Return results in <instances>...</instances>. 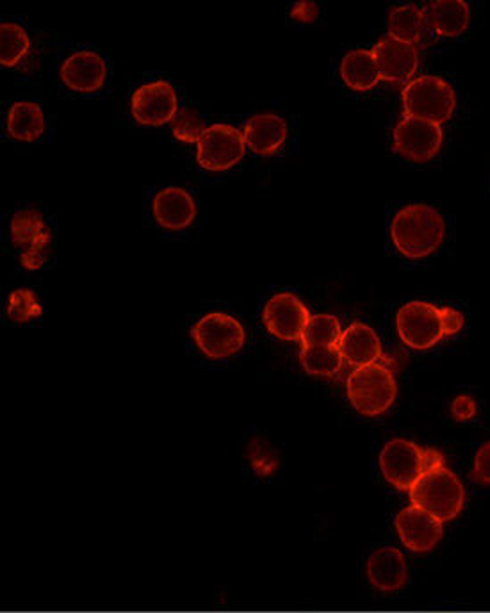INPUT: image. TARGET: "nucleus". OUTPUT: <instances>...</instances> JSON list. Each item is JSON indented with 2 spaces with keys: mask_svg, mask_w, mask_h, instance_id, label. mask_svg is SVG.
<instances>
[{
  "mask_svg": "<svg viewBox=\"0 0 490 613\" xmlns=\"http://www.w3.org/2000/svg\"><path fill=\"white\" fill-rule=\"evenodd\" d=\"M404 113L443 125L452 118L457 99L449 82L438 76L415 77L401 91Z\"/></svg>",
  "mask_w": 490,
  "mask_h": 613,
  "instance_id": "obj_5",
  "label": "nucleus"
},
{
  "mask_svg": "<svg viewBox=\"0 0 490 613\" xmlns=\"http://www.w3.org/2000/svg\"><path fill=\"white\" fill-rule=\"evenodd\" d=\"M346 390L353 409L362 416L375 418L392 407L398 385L392 371L375 362L369 366L355 367L347 376Z\"/></svg>",
  "mask_w": 490,
  "mask_h": 613,
  "instance_id": "obj_4",
  "label": "nucleus"
},
{
  "mask_svg": "<svg viewBox=\"0 0 490 613\" xmlns=\"http://www.w3.org/2000/svg\"><path fill=\"white\" fill-rule=\"evenodd\" d=\"M243 136L252 152L273 156L286 141L287 125L278 114H255L244 125Z\"/></svg>",
  "mask_w": 490,
  "mask_h": 613,
  "instance_id": "obj_19",
  "label": "nucleus"
},
{
  "mask_svg": "<svg viewBox=\"0 0 490 613\" xmlns=\"http://www.w3.org/2000/svg\"><path fill=\"white\" fill-rule=\"evenodd\" d=\"M30 36L19 24L0 25V63L4 67H15L30 53Z\"/></svg>",
  "mask_w": 490,
  "mask_h": 613,
  "instance_id": "obj_26",
  "label": "nucleus"
},
{
  "mask_svg": "<svg viewBox=\"0 0 490 613\" xmlns=\"http://www.w3.org/2000/svg\"><path fill=\"white\" fill-rule=\"evenodd\" d=\"M153 216L161 227L168 230H182L190 227L196 216V204L193 196L182 188H167L159 191L153 198Z\"/></svg>",
  "mask_w": 490,
  "mask_h": 613,
  "instance_id": "obj_17",
  "label": "nucleus"
},
{
  "mask_svg": "<svg viewBox=\"0 0 490 613\" xmlns=\"http://www.w3.org/2000/svg\"><path fill=\"white\" fill-rule=\"evenodd\" d=\"M341 336H343V330L335 316L316 314V316H310L301 342H304V347H338Z\"/></svg>",
  "mask_w": 490,
  "mask_h": 613,
  "instance_id": "obj_25",
  "label": "nucleus"
},
{
  "mask_svg": "<svg viewBox=\"0 0 490 613\" xmlns=\"http://www.w3.org/2000/svg\"><path fill=\"white\" fill-rule=\"evenodd\" d=\"M338 348L343 361L353 367L369 366L380 361V338L364 323L350 325L339 339Z\"/></svg>",
  "mask_w": 490,
  "mask_h": 613,
  "instance_id": "obj_20",
  "label": "nucleus"
},
{
  "mask_svg": "<svg viewBox=\"0 0 490 613\" xmlns=\"http://www.w3.org/2000/svg\"><path fill=\"white\" fill-rule=\"evenodd\" d=\"M300 361L309 375L327 378L338 376L344 362L338 347H304Z\"/></svg>",
  "mask_w": 490,
  "mask_h": 613,
  "instance_id": "obj_24",
  "label": "nucleus"
},
{
  "mask_svg": "<svg viewBox=\"0 0 490 613\" xmlns=\"http://www.w3.org/2000/svg\"><path fill=\"white\" fill-rule=\"evenodd\" d=\"M59 73H61L62 82L70 90L90 93V91L101 90L104 86L105 77H107V65H105L104 57L99 56V54L82 50V53H76L67 57V61L62 63Z\"/></svg>",
  "mask_w": 490,
  "mask_h": 613,
  "instance_id": "obj_15",
  "label": "nucleus"
},
{
  "mask_svg": "<svg viewBox=\"0 0 490 613\" xmlns=\"http://www.w3.org/2000/svg\"><path fill=\"white\" fill-rule=\"evenodd\" d=\"M44 314L38 298L30 290L13 291L8 299V318L16 323H25L30 319L39 318Z\"/></svg>",
  "mask_w": 490,
  "mask_h": 613,
  "instance_id": "obj_27",
  "label": "nucleus"
},
{
  "mask_svg": "<svg viewBox=\"0 0 490 613\" xmlns=\"http://www.w3.org/2000/svg\"><path fill=\"white\" fill-rule=\"evenodd\" d=\"M290 14H293V19L310 22V20H315L318 16V5L315 2L305 0V2H298V4L293 5Z\"/></svg>",
  "mask_w": 490,
  "mask_h": 613,
  "instance_id": "obj_32",
  "label": "nucleus"
},
{
  "mask_svg": "<svg viewBox=\"0 0 490 613\" xmlns=\"http://www.w3.org/2000/svg\"><path fill=\"white\" fill-rule=\"evenodd\" d=\"M369 583L380 592H396L409 580V567L403 553L396 547H380L367 560Z\"/></svg>",
  "mask_w": 490,
  "mask_h": 613,
  "instance_id": "obj_16",
  "label": "nucleus"
},
{
  "mask_svg": "<svg viewBox=\"0 0 490 613\" xmlns=\"http://www.w3.org/2000/svg\"><path fill=\"white\" fill-rule=\"evenodd\" d=\"M472 475L480 484L490 485V441L476 453Z\"/></svg>",
  "mask_w": 490,
  "mask_h": 613,
  "instance_id": "obj_29",
  "label": "nucleus"
},
{
  "mask_svg": "<svg viewBox=\"0 0 490 613\" xmlns=\"http://www.w3.org/2000/svg\"><path fill=\"white\" fill-rule=\"evenodd\" d=\"M443 128L429 120L415 118L404 114L396 124L392 134L395 152L407 157L410 161L426 162L437 156L443 145Z\"/></svg>",
  "mask_w": 490,
  "mask_h": 613,
  "instance_id": "obj_10",
  "label": "nucleus"
},
{
  "mask_svg": "<svg viewBox=\"0 0 490 613\" xmlns=\"http://www.w3.org/2000/svg\"><path fill=\"white\" fill-rule=\"evenodd\" d=\"M441 323H443L444 338L455 336L464 327V316L452 307L441 309Z\"/></svg>",
  "mask_w": 490,
  "mask_h": 613,
  "instance_id": "obj_30",
  "label": "nucleus"
},
{
  "mask_svg": "<svg viewBox=\"0 0 490 613\" xmlns=\"http://www.w3.org/2000/svg\"><path fill=\"white\" fill-rule=\"evenodd\" d=\"M11 238L20 248V261L27 270H39L47 262L53 234L44 216L34 209H22L11 219Z\"/></svg>",
  "mask_w": 490,
  "mask_h": 613,
  "instance_id": "obj_7",
  "label": "nucleus"
},
{
  "mask_svg": "<svg viewBox=\"0 0 490 613\" xmlns=\"http://www.w3.org/2000/svg\"><path fill=\"white\" fill-rule=\"evenodd\" d=\"M341 77L352 90L367 91L381 81L375 54L366 48H357L343 57Z\"/></svg>",
  "mask_w": 490,
  "mask_h": 613,
  "instance_id": "obj_21",
  "label": "nucleus"
},
{
  "mask_svg": "<svg viewBox=\"0 0 490 613\" xmlns=\"http://www.w3.org/2000/svg\"><path fill=\"white\" fill-rule=\"evenodd\" d=\"M170 125H172L173 136L184 143L201 141L202 134L207 128L201 116L190 107H179Z\"/></svg>",
  "mask_w": 490,
  "mask_h": 613,
  "instance_id": "obj_28",
  "label": "nucleus"
},
{
  "mask_svg": "<svg viewBox=\"0 0 490 613\" xmlns=\"http://www.w3.org/2000/svg\"><path fill=\"white\" fill-rule=\"evenodd\" d=\"M247 141L239 128L227 124H215L205 128L198 141L196 159L209 171H225L238 164L244 156Z\"/></svg>",
  "mask_w": 490,
  "mask_h": 613,
  "instance_id": "obj_8",
  "label": "nucleus"
},
{
  "mask_svg": "<svg viewBox=\"0 0 490 613\" xmlns=\"http://www.w3.org/2000/svg\"><path fill=\"white\" fill-rule=\"evenodd\" d=\"M45 130L44 111L36 102H16L8 113V134L20 141H34Z\"/></svg>",
  "mask_w": 490,
  "mask_h": 613,
  "instance_id": "obj_22",
  "label": "nucleus"
},
{
  "mask_svg": "<svg viewBox=\"0 0 490 613\" xmlns=\"http://www.w3.org/2000/svg\"><path fill=\"white\" fill-rule=\"evenodd\" d=\"M446 224L443 214L426 204L404 205L390 224L396 250L407 259H424L443 245Z\"/></svg>",
  "mask_w": 490,
  "mask_h": 613,
  "instance_id": "obj_1",
  "label": "nucleus"
},
{
  "mask_svg": "<svg viewBox=\"0 0 490 613\" xmlns=\"http://www.w3.org/2000/svg\"><path fill=\"white\" fill-rule=\"evenodd\" d=\"M389 34L401 42L412 43L418 47V43L423 38L424 29L423 11L415 4H404L390 11Z\"/></svg>",
  "mask_w": 490,
  "mask_h": 613,
  "instance_id": "obj_23",
  "label": "nucleus"
},
{
  "mask_svg": "<svg viewBox=\"0 0 490 613\" xmlns=\"http://www.w3.org/2000/svg\"><path fill=\"white\" fill-rule=\"evenodd\" d=\"M373 54L384 81L404 86L414 81L419 68V50L412 43L401 42L387 34L376 42Z\"/></svg>",
  "mask_w": 490,
  "mask_h": 613,
  "instance_id": "obj_11",
  "label": "nucleus"
},
{
  "mask_svg": "<svg viewBox=\"0 0 490 613\" xmlns=\"http://www.w3.org/2000/svg\"><path fill=\"white\" fill-rule=\"evenodd\" d=\"M396 328L401 341L414 350H429L444 338L441 309L426 302H409L398 310Z\"/></svg>",
  "mask_w": 490,
  "mask_h": 613,
  "instance_id": "obj_9",
  "label": "nucleus"
},
{
  "mask_svg": "<svg viewBox=\"0 0 490 613\" xmlns=\"http://www.w3.org/2000/svg\"><path fill=\"white\" fill-rule=\"evenodd\" d=\"M196 347L209 359H227L244 344V328L238 319L225 313H210L191 330Z\"/></svg>",
  "mask_w": 490,
  "mask_h": 613,
  "instance_id": "obj_6",
  "label": "nucleus"
},
{
  "mask_svg": "<svg viewBox=\"0 0 490 613\" xmlns=\"http://www.w3.org/2000/svg\"><path fill=\"white\" fill-rule=\"evenodd\" d=\"M444 466V456L435 450H423L414 442L395 439L380 453L381 475L398 490H410L430 469Z\"/></svg>",
  "mask_w": 490,
  "mask_h": 613,
  "instance_id": "obj_3",
  "label": "nucleus"
},
{
  "mask_svg": "<svg viewBox=\"0 0 490 613\" xmlns=\"http://www.w3.org/2000/svg\"><path fill=\"white\" fill-rule=\"evenodd\" d=\"M453 418L458 419V421H467L471 419L476 413L475 399L471 396H458L452 404Z\"/></svg>",
  "mask_w": 490,
  "mask_h": 613,
  "instance_id": "obj_31",
  "label": "nucleus"
},
{
  "mask_svg": "<svg viewBox=\"0 0 490 613\" xmlns=\"http://www.w3.org/2000/svg\"><path fill=\"white\" fill-rule=\"evenodd\" d=\"M130 107L134 118L138 120L139 124L158 127L172 122L179 111V100L170 82L153 81L139 86L138 90L134 91Z\"/></svg>",
  "mask_w": 490,
  "mask_h": 613,
  "instance_id": "obj_13",
  "label": "nucleus"
},
{
  "mask_svg": "<svg viewBox=\"0 0 490 613\" xmlns=\"http://www.w3.org/2000/svg\"><path fill=\"white\" fill-rule=\"evenodd\" d=\"M396 530L410 552L426 553L443 538V523L419 507H409L396 515Z\"/></svg>",
  "mask_w": 490,
  "mask_h": 613,
  "instance_id": "obj_14",
  "label": "nucleus"
},
{
  "mask_svg": "<svg viewBox=\"0 0 490 613\" xmlns=\"http://www.w3.org/2000/svg\"><path fill=\"white\" fill-rule=\"evenodd\" d=\"M412 504L432 513L441 523L457 518L464 509V485L446 466L424 473L410 489Z\"/></svg>",
  "mask_w": 490,
  "mask_h": 613,
  "instance_id": "obj_2",
  "label": "nucleus"
},
{
  "mask_svg": "<svg viewBox=\"0 0 490 613\" xmlns=\"http://www.w3.org/2000/svg\"><path fill=\"white\" fill-rule=\"evenodd\" d=\"M424 29L438 36H458L466 31L471 19V10L464 0H435L421 8Z\"/></svg>",
  "mask_w": 490,
  "mask_h": 613,
  "instance_id": "obj_18",
  "label": "nucleus"
},
{
  "mask_svg": "<svg viewBox=\"0 0 490 613\" xmlns=\"http://www.w3.org/2000/svg\"><path fill=\"white\" fill-rule=\"evenodd\" d=\"M262 319L275 338L282 341H301L310 314L298 296L281 293L267 299Z\"/></svg>",
  "mask_w": 490,
  "mask_h": 613,
  "instance_id": "obj_12",
  "label": "nucleus"
}]
</instances>
